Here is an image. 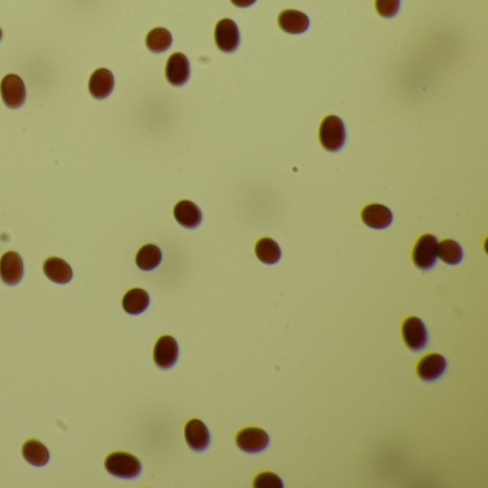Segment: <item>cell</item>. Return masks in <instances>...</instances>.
<instances>
[{
	"label": "cell",
	"mask_w": 488,
	"mask_h": 488,
	"mask_svg": "<svg viewBox=\"0 0 488 488\" xmlns=\"http://www.w3.org/2000/svg\"><path fill=\"white\" fill-rule=\"evenodd\" d=\"M347 138L344 122L335 117L329 115L324 118L319 126V142L328 152H336L344 146Z\"/></svg>",
	"instance_id": "1"
},
{
	"label": "cell",
	"mask_w": 488,
	"mask_h": 488,
	"mask_svg": "<svg viewBox=\"0 0 488 488\" xmlns=\"http://www.w3.org/2000/svg\"><path fill=\"white\" fill-rule=\"evenodd\" d=\"M105 468L109 474L124 480H132L142 471L139 460L135 456L124 451L109 454L105 460Z\"/></svg>",
	"instance_id": "2"
},
{
	"label": "cell",
	"mask_w": 488,
	"mask_h": 488,
	"mask_svg": "<svg viewBox=\"0 0 488 488\" xmlns=\"http://www.w3.org/2000/svg\"><path fill=\"white\" fill-rule=\"evenodd\" d=\"M437 246H438L437 238L430 234L423 235L417 241L414 249H412V262H414L417 268L423 271H428L435 265Z\"/></svg>",
	"instance_id": "3"
},
{
	"label": "cell",
	"mask_w": 488,
	"mask_h": 488,
	"mask_svg": "<svg viewBox=\"0 0 488 488\" xmlns=\"http://www.w3.org/2000/svg\"><path fill=\"white\" fill-rule=\"evenodd\" d=\"M402 338L411 351H421L428 343V334L424 322L417 317H408L402 322Z\"/></svg>",
	"instance_id": "4"
},
{
	"label": "cell",
	"mask_w": 488,
	"mask_h": 488,
	"mask_svg": "<svg viewBox=\"0 0 488 488\" xmlns=\"http://www.w3.org/2000/svg\"><path fill=\"white\" fill-rule=\"evenodd\" d=\"M239 30L234 20L222 19L215 27V44L219 51L225 53H232L239 46Z\"/></svg>",
	"instance_id": "5"
},
{
	"label": "cell",
	"mask_w": 488,
	"mask_h": 488,
	"mask_svg": "<svg viewBox=\"0 0 488 488\" xmlns=\"http://www.w3.org/2000/svg\"><path fill=\"white\" fill-rule=\"evenodd\" d=\"M268 444H270V437L264 430L261 428L248 427L241 430L237 435V445L242 449V451L249 454L264 451V449L268 447Z\"/></svg>",
	"instance_id": "6"
},
{
	"label": "cell",
	"mask_w": 488,
	"mask_h": 488,
	"mask_svg": "<svg viewBox=\"0 0 488 488\" xmlns=\"http://www.w3.org/2000/svg\"><path fill=\"white\" fill-rule=\"evenodd\" d=\"M0 93L5 105L11 109H18L25 103L26 89L23 81L18 74H8L0 84Z\"/></svg>",
	"instance_id": "7"
},
{
	"label": "cell",
	"mask_w": 488,
	"mask_h": 488,
	"mask_svg": "<svg viewBox=\"0 0 488 488\" xmlns=\"http://www.w3.org/2000/svg\"><path fill=\"white\" fill-rule=\"evenodd\" d=\"M179 357V347L173 336L164 335L155 344L154 361L162 369L172 368Z\"/></svg>",
	"instance_id": "8"
},
{
	"label": "cell",
	"mask_w": 488,
	"mask_h": 488,
	"mask_svg": "<svg viewBox=\"0 0 488 488\" xmlns=\"http://www.w3.org/2000/svg\"><path fill=\"white\" fill-rule=\"evenodd\" d=\"M0 278L9 285H18L23 278V261L18 252L9 251L0 259Z\"/></svg>",
	"instance_id": "9"
},
{
	"label": "cell",
	"mask_w": 488,
	"mask_h": 488,
	"mask_svg": "<svg viewBox=\"0 0 488 488\" xmlns=\"http://www.w3.org/2000/svg\"><path fill=\"white\" fill-rule=\"evenodd\" d=\"M166 79L173 86H182L190 79L191 66L190 60L183 53H173L169 56L165 69Z\"/></svg>",
	"instance_id": "10"
},
{
	"label": "cell",
	"mask_w": 488,
	"mask_h": 488,
	"mask_svg": "<svg viewBox=\"0 0 488 488\" xmlns=\"http://www.w3.org/2000/svg\"><path fill=\"white\" fill-rule=\"evenodd\" d=\"M185 440L194 451H204L209 447L211 434L201 420L192 418L185 426Z\"/></svg>",
	"instance_id": "11"
},
{
	"label": "cell",
	"mask_w": 488,
	"mask_h": 488,
	"mask_svg": "<svg viewBox=\"0 0 488 488\" xmlns=\"http://www.w3.org/2000/svg\"><path fill=\"white\" fill-rule=\"evenodd\" d=\"M362 222L372 230H385L393 222V212L380 204H371L362 209Z\"/></svg>",
	"instance_id": "12"
},
{
	"label": "cell",
	"mask_w": 488,
	"mask_h": 488,
	"mask_svg": "<svg viewBox=\"0 0 488 488\" xmlns=\"http://www.w3.org/2000/svg\"><path fill=\"white\" fill-rule=\"evenodd\" d=\"M173 216L183 228H198L202 222L201 209L191 201H180L173 208Z\"/></svg>",
	"instance_id": "13"
},
{
	"label": "cell",
	"mask_w": 488,
	"mask_h": 488,
	"mask_svg": "<svg viewBox=\"0 0 488 488\" xmlns=\"http://www.w3.org/2000/svg\"><path fill=\"white\" fill-rule=\"evenodd\" d=\"M115 86L114 74L107 69H98L89 79V92L95 99L107 98Z\"/></svg>",
	"instance_id": "14"
},
{
	"label": "cell",
	"mask_w": 488,
	"mask_h": 488,
	"mask_svg": "<svg viewBox=\"0 0 488 488\" xmlns=\"http://www.w3.org/2000/svg\"><path fill=\"white\" fill-rule=\"evenodd\" d=\"M447 368V362L440 354H428L420 360L417 365V374L424 381H434L440 378Z\"/></svg>",
	"instance_id": "15"
},
{
	"label": "cell",
	"mask_w": 488,
	"mask_h": 488,
	"mask_svg": "<svg viewBox=\"0 0 488 488\" xmlns=\"http://www.w3.org/2000/svg\"><path fill=\"white\" fill-rule=\"evenodd\" d=\"M279 27L291 34H301L310 27V19L298 11H284L278 18Z\"/></svg>",
	"instance_id": "16"
},
{
	"label": "cell",
	"mask_w": 488,
	"mask_h": 488,
	"mask_svg": "<svg viewBox=\"0 0 488 488\" xmlns=\"http://www.w3.org/2000/svg\"><path fill=\"white\" fill-rule=\"evenodd\" d=\"M44 272L51 281H53L56 284H67L73 277L72 268L67 262L60 259V258H56V256L48 258L45 261Z\"/></svg>",
	"instance_id": "17"
},
{
	"label": "cell",
	"mask_w": 488,
	"mask_h": 488,
	"mask_svg": "<svg viewBox=\"0 0 488 488\" xmlns=\"http://www.w3.org/2000/svg\"><path fill=\"white\" fill-rule=\"evenodd\" d=\"M22 454L27 463L36 467H44L49 461L48 448L37 440H27L22 447Z\"/></svg>",
	"instance_id": "18"
},
{
	"label": "cell",
	"mask_w": 488,
	"mask_h": 488,
	"mask_svg": "<svg viewBox=\"0 0 488 488\" xmlns=\"http://www.w3.org/2000/svg\"><path fill=\"white\" fill-rule=\"evenodd\" d=\"M122 307L131 315L142 314L149 307L147 292L140 288H133L128 291L122 299Z\"/></svg>",
	"instance_id": "19"
},
{
	"label": "cell",
	"mask_w": 488,
	"mask_h": 488,
	"mask_svg": "<svg viewBox=\"0 0 488 488\" xmlns=\"http://www.w3.org/2000/svg\"><path fill=\"white\" fill-rule=\"evenodd\" d=\"M161 261H162V252L154 244L143 245L138 251V253H136V265L142 271H152V270H155L157 267H159Z\"/></svg>",
	"instance_id": "20"
},
{
	"label": "cell",
	"mask_w": 488,
	"mask_h": 488,
	"mask_svg": "<svg viewBox=\"0 0 488 488\" xmlns=\"http://www.w3.org/2000/svg\"><path fill=\"white\" fill-rule=\"evenodd\" d=\"M255 253H256V258L267 265L277 264V262L281 259V248L271 238L259 239L255 245Z\"/></svg>",
	"instance_id": "21"
},
{
	"label": "cell",
	"mask_w": 488,
	"mask_h": 488,
	"mask_svg": "<svg viewBox=\"0 0 488 488\" xmlns=\"http://www.w3.org/2000/svg\"><path fill=\"white\" fill-rule=\"evenodd\" d=\"M172 45V34L164 27L152 29L146 36V46L154 53H162Z\"/></svg>",
	"instance_id": "22"
},
{
	"label": "cell",
	"mask_w": 488,
	"mask_h": 488,
	"mask_svg": "<svg viewBox=\"0 0 488 488\" xmlns=\"http://www.w3.org/2000/svg\"><path fill=\"white\" fill-rule=\"evenodd\" d=\"M437 258L448 265H457L463 259V248L453 239H444L442 242H438Z\"/></svg>",
	"instance_id": "23"
},
{
	"label": "cell",
	"mask_w": 488,
	"mask_h": 488,
	"mask_svg": "<svg viewBox=\"0 0 488 488\" xmlns=\"http://www.w3.org/2000/svg\"><path fill=\"white\" fill-rule=\"evenodd\" d=\"M375 11L383 18H394L400 11V0H375Z\"/></svg>",
	"instance_id": "24"
},
{
	"label": "cell",
	"mask_w": 488,
	"mask_h": 488,
	"mask_svg": "<svg viewBox=\"0 0 488 488\" xmlns=\"http://www.w3.org/2000/svg\"><path fill=\"white\" fill-rule=\"evenodd\" d=\"M253 485L256 488H281L284 484H282V480L277 474L261 473L259 475L255 477Z\"/></svg>",
	"instance_id": "25"
},
{
	"label": "cell",
	"mask_w": 488,
	"mask_h": 488,
	"mask_svg": "<svg viewBox=\"0 0 488 488\" xmlns=\"http://www.w3.org/2000/svg\"><path fill=\"white\" fill-rule=\"evenodd\" d=\"M231 2L237 8H248V6H252L256 2V0H231Z\"/></svg>",
	"instance_id": "26"
},
{
	"label": "cell",
	"mask_w": 488,
	"mask_h": 488,
	"mask_svg": "<svg viewBox=\"0 0 488 488\" xmlns=\"http://www.w3.org/2000/svg\"><path fill=\"white\" fill-rule=\"evenodd\" d=\"M2 36H4V33H2V29H0V41H2Z\"/></svg>",
	"instance_id": "27"
}]
</instances>
